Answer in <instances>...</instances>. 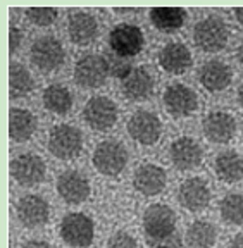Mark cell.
Wrapping results in <instances>:
<instances>
[{
	"mask_svg": "<svg viewBox=\"0 0 243 248\" xmlns=\"http://www.w3.org/2000/svg\"><path fill=\"white\" fill-rule=\"evenodd\" d=\"M83 119L95 131H109L117 123V105L104 95L92 97L83 107Z\"/></svg>",
	"mask_w": 243,
	"mask_h": 248,
	"instance_id": "7",
	"label": "cell"
},
{
	"mask_svg": "<svg viewBox=\"0 0 243 248\" xmlns=\"http://www.w3.org/2000/svg\"><path fill=\"white\" fill-rule=\"evenodd\" d=\"M55 188H57L59 197L69 205H80L88 200L90 193H92L88 178L83 172L74 169L64 170L62 174H59Z\"/></svg>",
	"mask_w": 243,
	"mask_h": 248,
	"instance_id": "11",
	"label": "cell"
},
{
	"mask_svg": "<svg viewBox=\"0 0 243 248\" xmlns=\"http://www.w3.org/2000/svg\"><path fill=\"white\" fill-rule=\"evenodd\" d=\"M236 97H238V104H240V107L243 108V83H242V85H240L238 93H236Z\"/></svg>",
	"mask_w": 243,
	"mask_h": 248,
	"instance_id": "37",
	"label": "cell"
},
{
	"mask_svg": "<svg viewBox=\"0 0 243 248\" xmlns=\"http://www.w3.org/2000/svg\"><path fill=\"white\" fill-rule=\"evenodd\" d=\"M30 57L33 66L42 73H52L57 67H61L64 64L66 59V52L64 46L59 42L55 36L45 35L40 36L33 42L30 50Z\"/></svg>",
	"mask_w": 243,
	"mask_h": 248,
	"instance_id": "6",
	"label": "cell"
},
{
	"mask_svg": "<svg viewBox=\"0 0 243 248\" xmlns=\"http://www.w3.org/2000/svg\"><path fill=\"white\" fill-rule=\"evenodd\" d=\"M169 159L178 170H193L204 160V150L197 140L181 136L171 143Z\"/></svg>",
	"mask_w": 243,
	"mask_h": 248,
	"instance_id": "15",
	"label": "cell"
},
{
	"mask_svg": "<svg viewBox=\"0 0 243 248\" xmlns=\"http://www.w3.org/2000/svg\"><path fill=\"white\" fill-rule=\"evenodd\" d=\"M16 214L19 222L28 229L42 228L50 219V205L42 195H24L17 200Z\"/></svg>",
	"mask_w": 243,
	"mask_h": 248,
	"instance_id": "10",
	"label": "cell"
},
{
	"mask_svg": "<svg viewBox=\"0 0 243 248\" xmlns=\"http://www.w3.org/2000/svg\"><path fill=\"white\" fill-rule=\"evenodd\" d=\"M62 241L73 248H86L93 243L95 224L92 217L83 212H71L64 216L59 226Z\"/></svg>",
	"mask_w": 243,
	"mask_h": 248,
	"instance_id": "4",
	"label": "cell"
},
{
	"mask_svg": "<svg viewBox=\"0 0 243 248\" xmlns=\"http://www.w3.org/2000/svg\"><path fill=\"white\" fill-rule=\"evenodd\" d=\"M23 43V33L17 26H11V31H9V50L11 54H16L17 48Z\"/></svg>",
	"mask_w": 243,
	"mask_h": 248,
	"instance_id": "33",
	"label": "cell"
},
{
	"mask_svg": "<svg viewBox=\"0 0 243 248\" xmlns=\"http://www.w3.org/2000/svg\"><path fill=\"white\" fill-rule=\"evenodd\" d=\"M154 92V78L145 67H135L123 79L124 97L133 102L147 100Z\"/></svg>",
	"mask_w": 243,
	"mask_h": 248,
	"instance_id": "22",
	"label": "cell"
},
{
	"mask_svg": "<svg viewBox=\"0 0 243 248\" xmlns=\"http://www.w3.org/2000/svg\"><path fill=\"white\" fill-rule=\"evenodd\" d=\"M36 126H38V121L31 110L21 107L11 108V112H9V135L14 141L21 143V141L30 140L35 135Z\"/></svg>",
	"mask_w": 243,
	"mask_h": 248,
	"instance_id": "23",
	"label": "cell"
},
{
	"mask_svg": "<svg viewBox=\"0 0 243 248\" xmlns=\"http://www.w3.org/2000/svg\"><path fill=\"white\" fill-rule=\"evenodd\" d=\"M150 21L162 33H176L186 21V12L181 7H154L150 11Z\"/></svg>",
	"mask_w": 243,
	"mask_h": 248,
	"instance_id": "26",
	"label": "cell"
},
{
	"mask_svg": "<svg viewBox=\"0 0 243 248\" xmlns=\"http://www.w3.org/2000/svg\"><path fill=\"white\" fill-rule=\"evenodd\" d=\"M107 64H109V74L114 78H119V79H124L128 74L131 73L135 67H133L131 59L128 57H121V55H107Z\"/></svg>",
	"mask_w": 243,
	"mask_h": 248,
	"instance_id": "30",
	"label": "cell"
},
{
	"mask_svg": "<svg viewBox=\"0 0 243 248\" xmlns=\"http://www.w3.org/2000/svg\"><path fill=\"white\" fill-rule=\"evenodd\" d=\"M235 14H236V19H238V23L243 26V7H236Z\"/></svg>",
	"mask_w": 243,
	"mask_h": 248,
	"instance_id": "36",
	"label": "cell"
},
{
	"mask_svg": "<svg viewBox=\"0 0 243 248\" xmlns=\"http://www.w3.org/2000/svg\"><path fill=\"white\" fill-rule=\"evenodd\" d=\"M164 107L173 117H186L198 107V97L190 86L183 83H173L164 92Z\"/></svg>",
	"mask_w": 243,
	"mask_h": 248,
	"instance_id": "14",
	"label": "cell"
},
{
	"mask_svg": "<svg viewBox=\"0 0 243 248\" xmlns=\"http://www.w3.org/2000/svg\"><path fill=\"white\" fill-rule=\"evenodd\" d=\"M93 167L104 176H117L128 164V150L121 141L104 140L93 150Z\"/></svg>",
	"mask_w": 243,
	"mask_h": 248,
	"instance_id": "5",
	"label": "cell"
},
{
	"mask_svg": "<svg viewBox=\"0 0 243 248\" xmlns=\"http://www.w3.org/2000/svg\"><path fill=\"white\" fill-rule=\"evenodd\" d=\"M109 43H111L112 54L131 59L142 52L145 38H143V33L138 26L130 23H121L111 31Z\"/></svg>",
	"mask_w": 243,
	"mask_h": 248,
	"instance_id": "9",
	"label": "cell"
},
{
	"mask_svg": "<svg viewBox=\"0 0 243 248\" xmlns=\"http://www.w3.org/2000/svg\"><path fill=\"white\" fill-rule=\"evenodd\" d=\"M228 248H243V232H238L233 236V240L229 241Z\"/></svg>",
	"mask_w": 243,
	"mask_h": 248,
	"instance_id": "35",
	"label": "cell"
},
{
	"mask_svg": "<svg viewBox=\"0 0 243 248\" xmlns=\"http://www.w3.org/2000/svg\"><path fill=\"white\" fill-rule=\"evenodd\" d=\"M229 38V30L221 17L209 16L205 19L198 21L193 28V42L204 52L216 54L223 50Z\"/></svg>",
	"mask_w": 243,
	"mask_h": 248,
	"instance_id": "2",
	"label": "cell"
},
{
	"mask_svg": "<svg viewBox=\"0 0 243 248\" xmlns=\"http://www.w3.org/2000/svg\"><path fill=\"white\" fill-rule=\"evenodd\" d=\"M236 133V121L231 114L216 110L205 116L204 135L214 143H228Z\"/></svg>",
	"mask_w": 243,
	"mask_h": 248,
	"instance_id": "20",
	"label": "cell"
},
{
	"mask_svg": "<svg viewBox=\"0 0 243 248\" xmlns=\"http://www.w3.org/2000/svg\"><path fill=\"white\" fill-rule=\"evenodd\" d=\"M67 33L73 43L86 46L98 36V23L88 12H74L67 19Z\"/></svg>",
	"mask_w": 243,
	"mask_h": 248,
	"instance_id": "21",
	"label": "cell"
},
{
	"mask_svg": "<svg viewBox=\"0 0 243 248\" xmlns=\"http://www.w3.org/2000/svg\"><path fill=\"white\" fill-rule=\"evenodd\" d=\"M217 241V228L209 221H195L185 234L186 248H212Z\"/></svg>",
	"mask_w": 243,
	"mask_h": 248,
	"instance_id": "27",
	"label": "cell"
},
{
	"mask_svg": "<svg viewBox=\"0 0 243 248\" xmlns=\"http://www.w3.org/2000/svg\"><path fill=\"white\" fill-rule=\"evenodd\" d=\"M49 152L55 159L71 160L83 150V135L76 126L71 124H57L49 133Z\"/></svg>",
	"mask_w": 243,
	"mask_h": 248,
	"instance_id": "3",
	"label": "cell"
},
{
	"mask_svg": "<svg viewBox=\"0 0 243 248\" xmlns=\"http://www.w3.org/2000/svg\"><path fill=\"white\" fill-rule=\"evenodd\" d=\"M109 76V64L104 55L86 54L74 66V79L83 88H100Z\"/></svg>",
	"mask_w": 243,
	"mask_h": 248,
	"instance_id": "8",
	"label": "cell"
},
{
	"mask_svg": "<svg viewBox=\"0 0 243 248\" xmlns=\"http://www.w3.org/2000/svg\"><path fill=\"white\" fill-rule=\"evenodd\" d=\"M143 231L150 243H164L174 236L176 214L166 203H154L143 214Z\"/></svg>",
	"mask_w": 243,
	"mask_h": 248,
	"instance_id": "1",
	"label": "cell"
},
{
	"mask_svg": "<svg viewBox=\"0 0 243 248\" xmlns=\"http://www.w3.org/2000/svg\"><path fill=\"white\" fill-rule=\"evenodd\" d=\"M105 248H138V243H136L135 236L128 231H117L109 238Z\"/></svg>",
	"mask_w": 243,
	"mask_h": 248,
	"instance_id": "32",
	"label": "cell"
},
{
	"mask_svg": "<svg viewBox=\"0 0 243 248\" xmlns=\"http://www.w3.org/2000/svg\"><path fill=\"white\" fill-rule=\"evenodd\" d=\"M45 162L40 155L31 154H19L17 157H14L11 162V174L16 179V183L21 186H35L38 183L43 181L45 178Z\"/></svg>",
	"mask_w": 243,
	"mask_h": 248,
	"instance_id": "12",
	"label": "cell"
},
{
	"mask_svg": "<svg viewBox=\"0 0 243 248\" xmlns=\"http://www.w3.org/2000/svg\"><path fill=\"white\" fill-rule=\"evenodd\" d=\"M236 57H238L240 64L243 66V42H242V45L238 46V50H236Z\"/></svg>",
	"mask_w": 243,
	"mask_h": 248,
	"instance_id": "38",
	"label": "cell"
},
{
	"mask_svg": "<svg viewBox=\"0 0 243 248\" xmlns=\"http://www.w3.org/2000/svg\"><path fill=\"white\" fill-rule=\"evenodd\" d=\"M128 133L140 145H154L162 135V123L150 110H136L128 119Z\"/></svg>",
	"mask_w": 243,
	"mask_h": 248,
	"instance_id": "13",
	"label": "cell"
},
{
	"mask_svg": "<svg viewBox=\"0 0 243 248\" xmlns=\"http://www.w3.org/2000/svg\"><path fill=\"white\" fill-rule=\"evenodd\" d=\"M214 170L217 178L224 183H238L243 179V157L235 150L221 152L214 162Z\"/></svg>",
	"mask_w": 243,
	"mask_h": 248,
	"instance_id": "24",
	"label": "cell"
},
{
	"mask_svg": "<svg viewBox=\"0 0 243 248\" xmlns=\"http://www.w3.org/2000/svg\"><path fill=\"white\" fill-rule=\"evenodd\" d=\"M21 248H52V247L43 240H28Z\"/></svg>",
	"mask_w": 243,
	"mask_h": 248,
	"instance_id": "34",
	"label": "cell"
},
{
	"mask_svg": "<svg viewBox=\"0 0 243 248\" xmlns=\"http://www.w3.org/2000/svg\"><path fill=\"white\" fill-rule=\"evenodd\" d=\"M28 19L36 26H50L57 19V9L54 7H30L26 9Z\"/></svg>",
	"mask_w": 243,
	"mask_h": 248,
	"instance_id": "31",
	"label": "cell"
},
{
	"mask_svg": "<svg viewBox=\"0 0 243 248\" xmlns=\"http://www.w3.org/2000/svg\"><path fill=\"white\" fill-rule=\"evenodd\" d=\"M211 188L202 178H190L179 185L178 190V200L190 212H200L207 209L211 203Z\"/></svg>",
	"mask_w": 243,
	"mask_h": 248,
	"instance_id": "16",
	"label": "cell"
},
{
	"mask_svg": "<svg viewBox=\"0 0 243 248\" xmlns=\"http://www.w3.org/2000/svg\"><path fill=\"white\" fill-rule=\"evenodd\" d=\"M155 248H176V247H173V245H157Z\"/></svg>",
	"mask_w": 243,
	"mask_h": 248,
	"instance_id": "39",
	"label": "cell"
},
{
	"mask_svg": "<svg viewBox=\"0 0 243 248\" xmlns=\"http://www.w3.org/2000/svg\"><path fill=\"white\" fill-rule=\"evenodd\" d=\"M198 79L207 92H223L231 85L233 69L223 61H209L198 71Z\"/></svg>",
	"mask_w": 243,
	"mask_h": 248,
	"instance_id": "19",
	"label": "cell"
},
{
	"mask_svg": "<svg viewBox=\"0 0 243 248\" xmlns=\"http://www.w3.org/2000/svg\"><path fill=\"white\" fill-rule=\"evenodd\" d=\"M166 170L162 169L161 166H157V164H142L135 170V176H133L135 190L145 195V197H155V195L162 193L164 188H166Z\"/></svg>",
	"mask_w": 243,
	"mask_h": 248,
	"instance_id": "17",
	"label": "cell"
},
{
	"mask_svg": "<svg viewBox=\"0 0 243 248\" xmlns=\"http://www.w3.org/2000/svg\"><path fill=\"white\" fill-rule=\"evenodd\" d=\"M219 214L224 222L231 226L243 224V193H228L219 203Z\"/></svg>",
	"mask_w": 243,
	"mask_h": 248,
	"instance_id": "29",
	"label": "cell"
},
{
	"mask_svg": "<svg viewBox=\"0 0 243 248\" xmlns=\"http://www.w3.org/2000/svg\"><path fill=\"white\" fill-rule=\"evenodd\" d=\"M42 102H43V107L49 112L57 114V116H64L73 107V95H71L67 86L54 83V85H49L43 90Z\"/></svg>",
	"mask_w": 243,
	"mask_h": 248,
	"instance_id": "25",
	"label": "cell"
},
{
	"mask_svg": "<svg viewBox=\"0 0 243 248\" xmlns=\"http://www.w3.org/2000/svg\"><path fill=\"white\" fill-rule=\"evenodd\" d=\"M159 64L169 74H183L193 64L192 52L181 42L166 43L159 52Z\"/></svg>",
	"mask_w": 243,
	"mask_h": 248,
	"instance_id": "18",
	"label": "cell"
},
{
	"mask_svg": "<svg viewBox=\"0 0 243 248\" xmlns=\"http://www.w3.org/2000/svg\"><path fill=\"white\" fill-rule=\"evenodd\" d=\"M33 86H35V81H33V76L26 69V66H23L19 62H12L9 67V88H11L12 97H24L33 90Z\"/></svg>",
	"mask_w": 243,
	"mask_h": 248,
	"instance_id": "28",
	"label": "cell"
}]
</instances>
